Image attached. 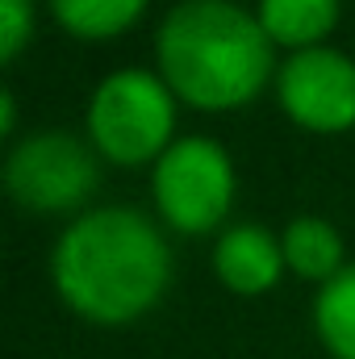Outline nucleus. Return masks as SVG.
Wrapping results in <instances>:
<instances>
[{
	"mask_svg": "<svg viewBox=\"0 0 355 359\" xmlns=\"http://www.w3.org/2000/svg\"><path fill=\"white\" fill-rule=\"evenodd\" d=\"M51 276L80 318L117 326L142 318L163 297L172 280V251L147 213L105 205L80 213L59 234Z\"/></svg>",
	"mask_w": 355,
	"mask_h": 359,
	"instance_id": "1",
	"label": "nucleus"
},
{
	"mask_svg": "<svg viewBox=\"0 0 355 359\" xmlns=\"http://www.w3.org/2000/svg\"><path fill=\"white\" fill-rule=\"evenodd\" d=\"M155 59L168 88L196 109L247 104L272 76V38L234 0H184L159 34Z\"/></svg>",
	"mask_w": 355,
	"mask_h": 359,
	"instance_id": "2",
	"label": "nucleus"
},
{
	"mask_svg": "<svg viewBox=\"0 0 355 359\" xmlns=\"http://www.w3.org/2000/svg\"><path fill=\"white\" fill-rule=\"evenodd\" d=\"M176 100L163 76L142 67L109 72L88 100V138L113 163L159 159L172 147Z\"/></svg>",
	"mask_w": 355,
	"mask_h": 359,
	"instance_id": "3",
	"label": "nucleus"
},
{
	"mask_svg": "<svg viewBox=\"0 0 355 359\" xmlns=\"http://www.w3.org/2000/svg\"><path fill=\"white\" fill-rule=\"evenodd\" d=\"M155 205L184 234L213 230L234 201V163L213 138H180L155 159Z\"/></svg>",
	"mask_w": 355,
	"mask_h": 359,
	"instance_id": "4",
	"label": "nucleus"
},
{
	"mask_svg": "<svg viewBox=\"0 0 355 359\" xmlns=\"http://www.w3.org/2000/svg\"><path fill=\"white\" fill-rule=\"evenodd\" d=\"M4 188L21 209L63 213V209H76L96 188V159L76 134L42 130L21 138L8 151Z\"/></svg>",
	"mask_w": 355,
	"mask_h": 359,
	"instance_id": "5",
	"label": "nucleus"
},
{
	"mask_svg": "<svg viewBox=\"0 0 355 359\" xmlns=\"http://www.w3.org/2000/svg\"><path fill=\"white\" fill-rule=\"evenodd\" d=\"M284 113L305 130H347L355 126V59L335 46L293 50L276 76Z\"/></svg>",
	"mask_w": 355,
	"mask_h": 359,
	"instance_id": "6",
	"label": "nucleus"
},
{
	"mask_svg": "<svg viewBox=\"0 0 355 359\" xmlns=\"http://www.w3.org/2000/svg\"><path fill=\"white\" fill-rule=\"evenodd\" d=\"M213 268H217V280L230 292H243V297L267 292L280 280L284 247L264 226H230L213 247Z\"/></svg>",
	"mask_w": 355,
	"mask_h": 359,
	"instance_id": "7",
	"label": "nucleus"
},
{
	"mask_svg": "<svg viewBox=\"0 0 355 359\" xmlns=\"http://www.w3.org/2000/svg\"><path fill=\"white\" fill-rule=\"evenodd\" d=\"M284 264L305 280H330L343 271V238L326 217H293L284 226Z\"/></svg>",
	"mask_w": 355,
	"mask_h": 359,
	"instance_id": "8",
	"label": "nucleus"
},
{
	"mask_svg": "<svg viewBox=\"0 0 355 359\" xmlns=\"http://www.w3.org/2000/svg\"><path fill=\"white\" fill-rule=\"evenodd\" d=\"M255 17L272 42L305 50V46H318L335 29L339 0H260Z\"/></svg>",
	"mask_w": 355,
	"mask_h": 359,
	"instance_id": "9",
	"label": "nucleus"
},
{
	"mask_svg": "<svg viewBox=\"0 0 355 359\" xmlns=\"http://www.w3.org/2000/svg\"><path fill=\"white\" fill-rule=\"evenodd\" d=\"M314 326L335 359H355V264H347L318 288Z\"/></svg>",
	"mask_w": 355,
	"mask_h": 359,
	"instance_id": "10",
	"label": "nucleus"
},
{
	"mask_svg": "<svg viewBox=\"0 0 355 359\" xmlns=\"http://www.w3.org/2000/svg\"><path fill=\"white\" fill-rule=\"evenodd\" d=\"M51 8L63 29L80 38H109L121 34L147 8V0H51Z\"/></svg>",
	"mask_w": 355,
	"mask_h": 359,
	"instance_id": "11",
	"label": "nucleus"
},
{
	"mask_svg": "<svg viewBox=\"0 0 355 359\" xmlns=\"http://www.w3.org/2000/svg\"><path fill=\"white\" fill-rule=\"evenodd\" d=\"M34 34V0H0V59L13 63Z\"/></svg>",
	"mask_w": 355,
	"mask_h": 359,
	"instance_id": "12",
	"label": "nucleus"
},
{
	"mask_svg": "<svg viewBox=\"0 0 355 359\" xmlns=\"http://www.w3.org/2000/svg\"><path fill=\"white\" fill-rule=\"evenodd\" d=\"M13 117H17V109H13V92L4 88V96H0V134H13Z\"/></svg>",
	"mask_w": 355,
	"mask_h": 359,
	"instance_id": "13",
	"label": "nucleus"
}]
</instances>
